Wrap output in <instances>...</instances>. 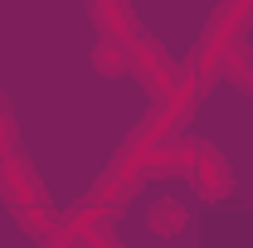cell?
Instances as JSON below:
<instances>
[{
  "mask_svg": "<svg viewBox=\"0 0 253 248\" xmlns=\"http://www.w3.org/2000/svg\"><path fill=\"white\" fill-rule=\"evenodd\" d=\"M146 175H141V165L131 161V156H117L102 175H97L93 195L83 200V209L73 214V224H68V234H78V229H93V224H112V219L122 214L126 205H131V195H136V185H141Z\"/></svg>",
  "mask_w": 253,
  "mask_h": 248,
  "instance_id": "cell-2",
  "label": "cell"
},
{
  "mask_svg": "<svg viewBox=\"0 0 253 248\" xmlns=\"http://www.w3.org/2000/svg\"><path fill=\"white\" fill-rule=\"evenodd\" d=\"M15 156V112H10V97L0 93V161Z\"/></svg>",
  "mask_w": 253,
  "mask_h": 248,
  "instance_id": "cell-8",
  "label": "cell"
},
{
  "mask_svg": "<svg viewBox=\"0 0 253 248\" xmlns=\"http://www.w3.org/2000/svg\"><path fill=\"white\" fill-rule=\"evenodd\" d=\"M93 68L102 73V78H122L126 68H131V49H126L122 39L97 34V44H93Z\"/></svg>",
  "mask_w": 253,
  "mask_h": 248,
  "instance_id": "cell-5",
  "label": "cell"
},
{
  "mask_svg": "<svg viewBox=\"0 0 253 248\" xmlns=\"http://www.w3.org/2000/svg\"><path fill=\"white\" fill-rule=\"evenodd\" d=\"M78 248H126L107 224H93V229H78Z\"/></svg>",
  "mask_w": 253,
  "mask_h": 248,
  "instance_id": "cell-7",
  "label": "cell"
},
{
  "mask_svg": "<svg viewBox=\"0 0 253 248\" xmlns=\"http://www.w3.org/2000/svg\"><path fill=\"white\" fill-rule=\"evenodd\" d=\"M0 200H5L10 214L20 219L25 234L44 239V244H54V239L63 234V224H59V214H54L44 185H39V175H34L20 156H5V161H0Z\"/></svg>",
  "mask_w": 253,
  "mask_h": 248,
  "instance_id": "cell-1",
  "label": "cell"
},
{
  "mask_svg": "<svg viewBox=\"0 0 253 248\" xmlns=\"http://www.w3.org/2000/svg\"><path fill=\"white\" fill-rule=\"evenodd\" d=\"M190 180H195V190H200L205 200H229V195H234V170H229V161L219 156V146H210V141L195 146Z\"/></svg>",
  "mask_w": 253,
  "mask_h": 248,
  "instance_id": "cell-4",
  "label": "cell"
},
{
  "mask_svg": "<svg viewBox=\"0 0 253 248\" xmlns=\"http://www.w3.org/2000/svg\"><path fill=\"white\" fill-rule=\"evenodd\" d=\"M122 44L131 49V68L141 73V83H146V88H151L156 97H166L170 88H175V83H180V68H175V63L166 59V49H161V44L151 39V34H141V25H136V20L126 25Z\"/></svg>",
  "mask_w": 253,
  "mask_h": 248,
  "instance_id": "cell-3",
  "label": "cell"
},
{
  "mask_svg": "<svg viewBox=\"0 0 253 248\" xmlns=\"http://www.w3.org/2000/svg\"><path fill=\"white\" fill-rule=\"evenodd\" d=\"M185 219H190V214H185V205L166 195V200H156V205H151L146 224H151V234H156V239H175V234L185 229Z\"/></svg>",
  "mask_w": 253,
  "mask_h": 248,
  "instance_id": "cell-6",
  "label": "cell"
}]
</instances>
